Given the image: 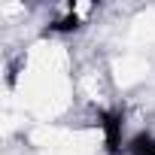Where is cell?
I'll return each mask as SVG.
<instances>
[{
  "label": "cell",
  "instance_id": "cell-1",
  "mask_svg": "<svg viewBox=\"0 0 155 155\" xmlns=\"http://www.w3.org/2000/svg\"><path fill=\"white\" fill-rule=\"evenodd\" d=\"M101 119V128L107 134V152L110 155H119V146H122V113H97Z\"/></svg>",
  "mask_w": 155,
  "mask_h": 155
},
{
  "label": "cell",
  "instance_id": "cell-2",
  "mask_svg": "<svg viewBox=\"0 0 155 155\" xmlns=\"http://www.w3.org/2000/svg\"><path fill=\"white\" fill-rule=\"evenodd\" d=\"M131 155H155V137L152 134H137L128 146Z\"/></svg>",
  "mask_w": 155,
  "mask_h": 155
},
{
  "label": "cell",
  "instance_id": "cell-3",
  "mask_svg": "<svg viewBox=\"0 0 155 155\" xmlns=\"http://www.w3.org/2000/svg\"><path fill=\"white\" fill-rule=\"evenodd\" d=\"M79 28H82V18L76 15L73 9H70V15H64V18H58V21L49 25V31H55V34H70V31H79Z\"/></svg>",
  "mask_w": 155,
  "mask_h": 155
}]
</instances>
